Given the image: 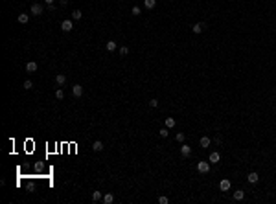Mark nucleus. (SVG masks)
Here are the masks:
<instances>
[{"label": "nucleus", "mask_w": 276, "mask_h": 204, "mask_svg": "<svg viewBox=\"0 0 276 204\" xmlns=\"http://www.w3.org/2000/svg\"><path fill=\"white\" fill-rule=\"evenodd\" d=\"M42 11H44V8L41 6V4H33V6H32V13L33 15H39V17H41Z\"/></svg>", "instance_id": "6e6552de"}, {"label": "nucleus", "mask_w": 276, "mask_h": 204, "mask_svg": "<svg viewBox=\"0 0 276 204\" xmlns=\"http://www.w3.org/2000/svg\"><path fill=\"white\" fill-rule=\"evenodd\" d=\"M32 87H33V83L29 81V79H26V81H24V88H26V90H29Z\"/></svg>", "instance_id": "393cba45"}, {"label": "nucleus", "mask_w": 276, "mask_h": 204, "mask_svg": "<svg viewBox=\"0 0 276 204\" xmlns=\"http://www.w3.org/2000/svg\"><path fill=\"white\" fill-rule=\"evenodd\" d=\"M208 160H210V164H219V160H221V155H219L217 151H214V153H210Z\"/></svg>", "instance_id": "39448f33"}, {"label": "nucleus", "mask_w": 276, "mask_h": 204, "mask_svg": "<svg viewBox=\"0 0 276 204\" xmlns=\"http://www.w3.org/2000/svg\"><path fill=\"white\" fill-rule=\"evenodd\" d=\"M164 123H166V127H168V129H173L177 121H175V118H166V121H164Z\"/></svg>", "instance_id": "a211bd4d"}, {"label": "nucleus", "mask_w": 276, "mask_h": 204, "mask_svg": "<svg viewBox=\"0 0 276 204\" xmlns=\"http://www.w3.org/2000/svg\"><path fill=\"white\" fill-rule=\"evenodd\" d=\"M46 2V6H50V4H53V0H44Z\"/></svg>", "instance_id": "7c9ffc66"}, {"label": "nucleus", "mask_w": 276, "mask_h": 204, "mask_svg": "<svg viewBox=\"0 0 276 204\" xmlns=\"http://www.w3.org/2000/svg\"><path fill=\"white\" fill-rule=\"evenodd\" d=\"M64 83H66V76H64V74H57V76H55V85H57V87H63Z\"/></svg>", "instance_id": "423d86ee"}, {"label": "nucleus", "mask_w": 276, "mask_h": 204, "mask_svg": "<svg viewBox=\"0 0 276 204\" xmlns=\"http://www.w3.org/2000/svg\"><path fill=\"white\" fill-rule=\"evenodd\" d=\"M103 202H105V204H112V202H114V195H112V193L103 195Z\"/></svg>", "instance_id": "2eb2a0df"}, {"label": "nucleus", "mask_w": 276, "mask_h": 204, "mask_svg": "<svg viewBox=\"0 0 276 204\" xmlns=\"http://www.w3.org/2000/svg\"><path fill=\"white\" fill-rule=\"evenodd\" d=\"M92 151H96V153L103 151V142H101V140H96V142L92 143Z\"/></svg>", "instance_id": "f8f14e48"}, {"label": "nucleus", "mask_w": 276, "mask_h": 204, "mask_svg": "<svg viewBox=\"0 0 276 204\" xmlns=\"http://www.w3.org/2000/svg\"><path fill=\"white\" fill-rule=\"evenodd\" d=\"M180 155H182V156H190V155H192V147H190L188 143H182V145H180Z\"/></svg>", "instance_id": "20e7f679"}, {"label": "nucleus", "mask_w": 276, "mask_h": 204, "mask_svg": "<svg viewBox=\"0 0 276 204\" xmlns=\"http://www.w3.org/2000/svg\"><path fill=\"white\" fill-rule=\"evenodd\" d=\"M149 107L157 108V107H158V99H151V101H149Z\"/></svg>", "instance_id": "a878e982"}, {"label": "nucleus", "mask_w": 276, "mask_h": 204, "mask_svg": "<svg viewBox=\"0 0 276 204\" xmlns=\"http://www.w3.org/2000/svg\"><path fill=\"white\" fill-rule=\"evenodd\" d=\"M59 4H61V6H66V4H68V0H59Z\"/></svg>", "instance_id": "c756f323"}, {"label": "nucleus", "mask_w": 276, "mask_h": 204, "mask_svg": "<svg viewBox=\"0 0 276 204\" xmlns=\"http://www.w3.org/2000/svg\"><path fill=\"white\" fill-rule=\"evenodd\" d=\"M157 6V0H144V8L145 9H153Z\"/></svg>", "instance_id": "ddd939ff"}, {"label": "nucleus", "mask_w": 276, "mask_h": 204, "mask_svg": "<svg viewBox=\"0 0 276 204\" xmlns=\"http://www.w3.org/2000/svg\"><path fill=\"white\" fill-rule=\"evenodd\" d=\"M158 202L160 204H168V197H158Z\"/></svg>", "instance_id": "c85d7f7f"}, {"label": "nucleus", "mask_w": 276, "mask_h": 204, "mask_svg": "<svg viewBox=\"0 0 276 204\" xmlns=\"http://www.w3.org/2000/svg\"><path fill=\"white\" fill-rule=\"evenodd\" d=\"M197 171L203 173V175H206V173L210 171V162H199L197 164Z\"/></svg>", "instance_id": "f257e3e1"}, {"label": "nucleus", "mask_w": 276, "mask_h": 204, "mask_svg": "<svg viewBox=\"0 0 276 204\" xmlns=\"http://www.w3.org/2000/svg\"><path fill=\"white\" fill-rule=\"evenodd\" d=\"M210 142H212V140H210L208 136H203V138L199 140V143H201V147H203V149H204V147H208V145H210Z\"/></svg>", "instance_id": "4468645a"}, {"label": "nucleus", "mask_w": 276, "mask_h": 204, "mask_svg": "<svg viewBox=\"0 0 276 204\" xmlns=\"http://www.w3.org/2000/svg\"><path fill=\"white\" fill-rule=\"evenodd\" d=\"M61 29H63V31H66V33H68V31H72V29H74V22L70 20V18L63 20V22H61Z\"/></svg>", "instance_id": "f03ea898"}, {"label": "nucleus", "mask_w": 276, "mask_h": 204, "mask_svg": "<svg viewBox=\"0 0 276 204\" xmlns=\"http://www.w3.org/2000/svg\"><path fill=\"white\" fill-rule=\"evenodd\" d=\"M26 72H29V74L37 72V63H35V61H28L26 63Z\"/></svg>", "instance_id": "1a4fd4ad"}, {"label": "nucleus", "mask_w": 276, "mask_h": 204, "mask_svg": "<svg viewBox=\"0 0 276 204\" xmlns=\"http://www.w3.org/2000/svg\"><path fill=\"white\" fill-rule=\"evenodd\" d=\"M184 138H186V136H184V132H179V134H177V140H179V142H184Z\"/></svg>", "instance_id": "cd10ccee"}, {"label": "nucleus", "mask_w": 276, "mask_h": 204, "mask_svg": "<svg viewBox=\"0 0 276 204\" xmlns=\"http://www.w3.org/2000/svg\"><path fill=\"white\" fill-rule=\"evenodd\" d=\"M158 134H160V138H168V134H169V131H168V127L160 129V131H158Z\"/></svg>", "instance_id": "4be33fe9"}, {"label": "nucleus", "mask_w": 276, "mask_h": 204, "mask_svg": "<svg viewBox=\"0 0 276 204\" xmlns=\"http://www.w3.org/2000/svg\"><path fill=\"white\" fill-rule=\"evenodd\" d=\"M243 197H245L243 190H238V191H234V201H243Z\"/></svg>", "instance_id": "6ab92c4d"}, {"label": "nucleus", "mask_w": 276, "mask_h": 204, "mask_svg": "<svg viewBox=\"0 0 276 204\" xmlns=\"http://www.w3.org/2000/svg\"><path fill=\"white\" fill-rule=\"evenodd\" d=\"M72 94L76 98H81L83 96V87H81V85H74V87H72Z\"/></svg>", "instance_id": "0eeeda50"}, {"label": "nucleus", "mask_w": 276, "mask_h": 204, "mask_svg": "<svg viewBox=\"0 0 276 204\" xmlns=\"http://www.w3.org/2000/svg\"><path fill=\"white\" fill-rule=\"evenodd\" d=\"M247 180H249L250 184H256V182L260 180V175H258L256 171H252V173H249V175H247Z\"/></svg>", "instance_id": "9d476101"}, {"label": "nucleus", "mask_w": 276, "mask_h": 204, "mask_svg": "<svg viewBox=\"0 0 276 204\" xmlns=\"http://www.w3.org/2000/svg\"><path fill=\"white\" fill-rule=\"evenodd\" d=\"M55 98H57V99H63V98H64V92L61 90V88H57V90H55Z\"/></svg>", "instance_id": "5701e85b"}, {"label": "nucleus", "mask_w": 276, "mask_h": 204, "mask_svg": "<svg viewBox=\"0 0 276 204\" xmlns=\"http://www.w3.org/2000/svg\"><path fill=\"white\" fill-rule=\"evenodd\" d=\"M28 20H29V15H26V13L18 15V22H21V24H28Z\"/></svg>", "instance_id": "f3484780"}, {"label": "nucleus", "mask_w": 276, "mask_h": 204, "mask_svg": "<svg viewBox=\"0 0 276 204\" xmlns=\"http://www.w3.org/2000/svg\"><path fill=\"white\" fill-rule=\"evenodd\" d=\"M105 48H107L109 52H114V50H116V42H114V41H109L107 44H105Z\"/></svg>", "instance_id": "412c9836"}, {"label": "nucleus", "mask_w": 276, "mask_h": 204, "mask_svg": "<svg viewBox=\"0 0 276 204\" xmlns=\"http://www.w3.org/2000/svg\"><path fill=\"white\" fill-rule=\"evenodd\" d=\"M131 13H133V15H134V17H138V15H140V13H142V9H140V8H138V6H134V8H133V9H131Z\"/></svg>", "instance_id": "b1692460"}, {"label": "nucleus", "mask_w": 276, "mask_h": 204, "mask_svg": "<svg viewBox=\"0 0 276 204\" xmlns=\"http://www.w3.org/2000/svg\"><path fill=\"white\" fill-rule=\"evenodd\" d=\"M204 28H206V24H204V22H197V24H195V26L192 28V31L195 33V35H199V33H203V31H204Z\"/></svg>", "instance_id": "7ed1b4c3"}, {"label": "nucleus", "mask_w": 276, "mask_h": 204, "mask_svg": "<svg viewBox=\"0 0 276 204\" xmlns=\"http://www.w3.org/2000/svg\"><path fill=\"white\" fill-rule=\"evenodd\" d=\"M120 53H122V55H127V53H129V48H127V46H122V48H120Z\"/></svg>", "instance_id": "bb28decb"}, {"label": "nucleus", "mask_w": 276, "mask_h": 204, "mask_svg": "<svg viewBox=\"0 0 276 204\" xmlns=\"http://www.w3.org/2000/svg\"><path fill=\"white\" fill-rule=\"evenodd\" d=\"M81 17H83V13L79 11V9H74L72 11V20H81Z\"/></svg>", "instance_id": "dca6fc26"}, {"label": "nucleus", "mask_w": 276, "mask_h": 204, "mask_svg": "<svg viewBox=\"0 0 276 204\" xmlns=\"http://www.w3.org/2000/svg\"><path fill=\"white\" fill-rule=\"evenodd\" d=\"M101 199H103L101 191H92V201H94V202H99Z\"/></svg>", "instance_id": "aec40b11"}, {"label": "nucleus", "mask_w": 276, "mask_h": 204, "mask_svg": "<svg viewBox=\"0 0 276 204\" xmlns=\"http://www.w3.org/2000/svg\"><path fill=\"white\" fill-rule=\"evenodd\" d=\"M219 188H221V191H228L230 190V180L228 178H223V180L219 182Z\"/></svg>", "instance_id": "9b49d317"}]
</instances>
